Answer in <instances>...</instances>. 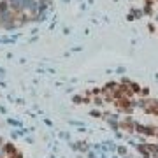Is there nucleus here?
Instances as JSON below:
<instances>
[{
  "instance_id": "nucleus-1",
  "label": "nucleus",
  "mask_w": 158,
  "mask_h": 158,
  "mask_svg": "<svg viewBox=\"0 0 158 158\" xmlns=\"http://www.w3.org/2000/svg\"><path fill=\"white\" fill-rule=\"evenodd\" d=\"M12 2H14V6H18V7H23L27 4V0H12Z\"/></svg>"
}]
</instances>
